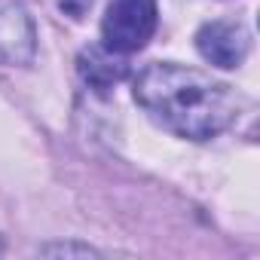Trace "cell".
Wrapping results in <instances>:
<instances>
[{
    "instance_id": "obj_1",
    "label": "cell",
    "mask_w": 260,
    "mask_h": 260,
    "mask_svg": "<svg viewBox=\"0 0 260 260\" xmlns=\"http://www.w3.org/2000/svg\"><path fill=\"white\" fill-rule=\"evenodd\" d=\"M135 101L166 132L190 141L217 138L239 116V95L199 68L153 61L135 77Z\"/></svg>"
},
{
    "instance_id": "obj_2",
    "label": "cell",
    "mask_w": 260,
    "mask_h": 260,
    "mask_svg": "<svg viewBox=\"0 0 260 260\" xmlns=\"http://www.w3.org/2000/svg\"><path fill=\"white\" fill-rule=\"evenodd\" d=\"M159 22L156 0H110L101 19V40L110 52L128 55L147 46Z\"/></svg>"
},
{
    "instance_id": "obj_3",
    "label": "cell",
    "mask_w": 260,
    "mask_h": 260,
    "mask_svg": "<svg viewBox=\"0 0 260 260\" xmlns=\"http://www.w3.org/2000/svg\"><path fill=\"white\" fill-rule=\"evenodd\" d=\"M196 49L199 55L223 71H233L245 61L248 49H251V34L242 22H230V19H214L205 22L196 34Z\"/></svg>"
},
{
    "instance_id": "obj_4",
    "label": "cell",
    "mask_w": 260,
    "mask_h": 260,
    "mask_svg": "<svg viewBox=\"0 0 260 260\" xmlns=\"http://www.w3.org/2000/svg\"><path fill=\"white\" fill-rule=\"evenodd\" d=\"M37 49V34L28 13L16 4L0 7V64H28Z\"/></svg>"
},
{
    "instance_id": "obj_5",
    "label": "cell",
    "mask_w": 260,
    "mask_h": 260,
    "mask_svg": "<svg viewBox=\"0 0 260 260\" xmlns=\"http://www.w3.org/2000/svg\"><path fill=\"white\" fill-rule=\"evenodd\" d=\"M77 71H80V77H83L95 92L104 95V92H110L116 83H122V80L128 77V61H125V55L110 52V49L101 43V46H89V49L80 52Z\"/></svg>"
},
{
    "instance_id": "obj_6",
    "label": "cell",
    "mask_w": 260,
    "mask_h": 260,
    "mask_svg": "<svg viewBox=\"0 0 260 260\" xmlns=\"http://www.w3.org/2000/svg\"><path fill=\"white\" fill-rule=\"evenodd\" d=\"M43 254H83V257H89L95 251L89 245H49V248H43Z\"/></svg>"
},
{
    "instance_id": "obj_7",
    "label": "cell",
    "mask_w": 260,
    "mask_h": 260,
    "mask_svg": "<svg viewBox=\"0 0 260 260\" xmlns=\"http://www.w3.org/2000/svg\"><path fill=\"white\" fill-rule=\"evenodd\" d=\"M92 7V0H61V10L74 19H83V13Z\"/></svg>"
}]
</instances>
